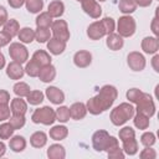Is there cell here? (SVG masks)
<instances>
[{
    "instance_id": "6da1fadb",
    "label": "cell",
    "mask_w": 159,
    "mask_h": 159,
    "mask_svg": "<svg viewBox=\"0 0 159 159\" xmlns=\"http://www.w3.org/2000/svg\"><path fill=\"white\" fill-rule=\"evenodd\" d=\"M117 96H118V91L114 86L104 84L94 97H91L87 101L86 103L87 112H89L93 116H98L103 113L104 111L109 109L113 106L114 101L117 99Z\"/></svg>"
},
{
    "instance_id": "7a4b0ae2",
    "label": "cell",
    "mask_w": 159,
    "mask_h": 159,
    "mask_svg": "<svg viewBox=\"0 0 159 159\" xmlns=\"http://www.w3.org/2000/svg\"><path fill=\"white\" fill-rule=\"evenodd\" d=\"M135 113V109L133 107V104L130 103H127V102H123L120 103L119 106L114 107L112 111H111V114H109V119L112 122L113 125H123L125 124L129 119L133 118Z\"/></svg>"
},
{
    "instance_id": "3957f363",
    "label": "cell",
    "mask_w": 159,
    "mask_h": 159,
    "mask_svg": "<svg viewBox=\"0 0 159 159\" xmlns=\"http://www.w3.org/2000/svg\"><path fill=\"white\" fill-rule=\"evenodd\" d=\"M31 120L36 124L51 125L56 120V112L53 108H51L48 106H43V107L34 111V113L31 116Z\"/></svg>"
},
{
    "instance_id": "277c9868",
    "label": "cell",
    "mask_w": 159,
    "mask_h": 159,
    "mask_svg": "<svg viewBox=\"0 0 159 159\" xmlns=\"http://www.w3.org/2000/svg\"><path fill=\"white\" fill-rule=\"evenodd\" d=\"M137 30L135 20L129 15H123L118 19L117 22V32L122 37H130L134 35Z\"/></svg>"
},
{
    "instance_id": "5b68a950",
    "label": "cell",
    "mask_w": 159,
    "mask_h": 159,
    "mask_svg": "<svg viewBox=\"0 0 159 159\" xmlns=\"http://www.w3.org/2000/svg\"><path fill=\"white\" fill-rule=\"evenodd\" d=\"M135 104H137V107L134 109L137 113H142V114L147 116L148 118H152L155 114V103L150 94L143 92V96Z\"/></svg>"
},
{
    "instance_id": "8992f818",
    "label": "cell",
    "mask_w": 159,
    "mask_h": 159,
    "mask_svg": "<svg viewBox=\"0 0 159 159\" xmlns=\"http://www.w3.org/2000/svg\"><path fill=\"white\" fill-rule=\"evenodd\" d=\"M9 55L12 61L19 63H25L29 60V51L21 42H12L9 46Z\"/></svg>"
},
{
    "instance_id": "52a82bcc",
    "label": "cell",
    "mask_w": 159,
    "mask_h": 159,
    "mask_svg": "<svg viewBox=\"0 0 159 159\" xmlns=\"http://www.w3.org/2000/svg\"><path fill=\"white\" fill-rule=\"evenodd\" d=\"M50 29H51V34L53 35L55 39L61 40L63 42H67L70 40L71 34H70V30H68V25L65 20L60 19V20L53 21Z\"/></svg>"
},
{
    "instance_id": "ba28073f",
    "label": "cell",
    "mask_w": 159,
    "mask_h": 159,
    "mask_svg": "<svg viewBox=\"0 0 159 159\" xmlns=\"http://www.w3.org/2000/svg\"><path fill=\"white\" fill-rule=\"evenodd\" d=\"M127 63L129 66V68L134 72H140L145 68V65H147V61H145V57L138 52V51H132L128 53L127 56Z\"/></svg>"
},
{
    "instance_id": "9c48e42d",
    "label": "cell",
    "mask_w": 159,
    "mask_h": 159,
    "mask_svg": "<svg viewBox=\"0 0 159 159\" xmlns=\"http://www.w3.org/2000/svg\"><path fill=\"white\" fill-rule=\"evenodd\" d=\"M81 6L82 10L92 19H98L102 15V7L97 0H82Z\"/></svg>"
},
{
    "instance_id": "30bf717a",
    "label": "cell",
    "mask_w": 159,
    "mask_h": 159,
    "mask_svg": "<svg viewBox=\"0 0 159 159\" xmlns=\"http://www.w3.org/2000/svg\"><path fill=\"white\" fill-rule=\"evenodd\" d=\"M109 138V133L104 129H99L97 132L93 133L92 135V145H93V149L97 150V152H103L104 150V147L107 144V140Z\"/></svg>"
},
{
    "instance_id": "8fae6325",
    "label": "cell",
    "mask_w": 159,
    "mask_h": 159,
    "mask_svg": "<svg viewBox=\"0 0 159 159\" xmlns=\"http://www.w3.org/2000/svg\"><path fill=\"white\" fill-rule=\"evenodd\" d=\"M73 63L78 68H86L92 63V53L87 50H80L73 55Z\"/></svg>"
},
{
    "instance_id": "7c38bea8",
    "label": "cell",
    "mask_w": 159,
    "mask_h": 159,
    "mask_svg": "<svg viewBox=\"0 0 159 159\" xmlns=\"http://www.w3.org/2000/svg\"><path fill=\"white\" fill-rule=\"evenodd\" d=\"M45 96L47 97V99L53 103V104H62L63 101H65V93L62 92V89H60L58 87H55V86H50L46 88V92H45Z\"/></svg>"
},
{
    "instance_id": "4fadbf2b",
    "label": "cell",
    "mask_w": 159,
    "mask_h": 159,
    "mask_svg": "<svg viewBox=\"0 0 159 159\" xmlns=\"http://www.w3.org/2000/svg\"><path fill=\"white\" fill-rule=\"evenodd\" d=\"M142 50L148 55H155L159 50V40L155 36H147L142 40Z\"/></svg>"
},
{
    "instance_id": "5bb4252c",
    "label": "cell",
    "mask_w": 159,
    "mask_h": 159,
    "mask_svg": "<svg viewBox=\"0 0 159 159\" xmlns=\"http://www.w3.org/2000/svg\"><path fill=\"white\" fill-rule=\"evenodd\" d=\"M25 75V70L22 67L21 63L19 62H15V61H11L7 66H6V76L10 78V80H21Z\"/></svg>"
},
{
    "instance_id": "9a60e30c",
    "label": "cell",
    "mask_w": 159,
    "mask_h": 159,
    "mask_svg": "<svg viewBox=\"0 0 159 159\" xmlns=\"http://www.w3.org/2000/svg\"><path fill=\"white\" fill-rule=\"evenodd\" d=\"M87 36L93 41L104 37L106 36V31H104V29L102 26V22L101 21H94V22L89 24V26L87 27Z\"/></svg>"
},
{
    "instance_id": "2e32d148",
    "label": "cell",
    "mask_w": 159,
    "mask_h": 159,
    "mask_svg": "<svg viewBox=\"0 0 159 159\" xmlns=\"http://www.w3.org/2000/svg\"><path fill=\"white\" fill-rule=\"evenodd\" d=\"M10 109H11V114H15V116H25L26 112H27V103L21 97H16V98L11 99Z\"/></svg>"
},
{
    "instance_id": "e0dca14e",
    "label": "cell",
    "mask_w": 159,
    "mask_h": 159,
    "mask_svg": "<svg viewBox=\"0 0 159 159\" xmlns=\"http://www.w3.org/2000/svg\"><path fill=\"white\" fill-rule=\"evenodd\" d=\"M87 114V108H86V104L83 102H76L73 104H71L70 107V116L72 119L75 120H80V119H83Z\"/></svg>"
},
{
    "instance_id": "ac0fdd59",
    "label": "cell",
    "mask_w": 159,
    "mask_h": 159,
    "mask_svg": "<svg viewBox=\"0 0 159 159\" xmlns=\"http://www.w3.org/2000/svg\"><path fill=\"white\" fill-rule=\"evenodd\" d=\"M106 45H107V47H108L109 50H112V51H118V50H120V48L123 47L124 40H123V37H122L120 35L112 32V34L107 35Z\"/></svg>"
},
{
    "instance_id": "d6986e66",
    "label": "cell",
    "mask_w": 159,
    "mask_h": 159,
    "mask_svg": "<svg viewBox=\"0 0 159 159\" xmlns=\"http://www.w3.org/2000/svg\"><path fill=\"white\" fill-rule=\"evenodd\" d=\"M37 77H39L43 83H50V82H52V81L56 78V67L52 66V65H47V66L41 67L40 73H39Z\"/></svg>"
},
{
    "instance_id": "ffe728a7",
    "label": "cell",
    "mask_w": 159,
    "mask_h": 159,
    "mask_svg": "<svg viewBox=\"0 0 159 159\" xmlns=\"http://www.w3.org/2000/svg\"><path fill=\"white\" fill-rule=\"evenodd\" d=\"M47 50H48L50 53H52V55H55V56L61 55V53H63V51L66 50V42L52 37V39H50V40L47 41Z\"/></svg>"
},
{
    "instance_id": "44dd1931",
    "label": "cell",
    "mask_w": 159,
    "mask_h": 159,
    "mask_svg": "<svg viewBox=\"0 0 159 159\" xmlns=\"http://www.w3.org/2000/svg\"><path fill=\"white\" fill-rule=\"evenodd\" d=\"M47 12L52 16V19H57L61 17L65 12V4L61 0H53L48 4L47 7Z\"/></svg>"
},
{
    "instance_id": "7402d4cb",
    "label": "cell",
    "mask_w": 159,
    "mask_h": 159,
    "mask_svg": "<svg viewBox=\"0 0 159 159\" xmlns=\"http://www.w3.org/2000/svg\"><path fill=\"white\" fill-rule=\"evenodd\" d=\"M46 143H47V134L42 130H37V132L32 133L30 137V144L34 148H37V149L43 148L46 145Z\"/></svg>"
},
{
    "instance_id": "603a6c76",
    "label": "cell",
    "mask_w": 159,
    "mask_h": 159,
    "mask_svg": "<svg viewBox=\"0 0 159 159\" xmlns=\"http://www.w3.org/2000/svg\"><path fill=\"white\" fill-rule=\"evenodd\" d=\"M31 60H34L40 67H43V66H47V65H51V56L47 51L45 50H37L34 52Z\"/></svg>"
},
{
    "instance_id": "cb8c5ba5",
    "label": "cell",
    "mask_w": 159,
    "mask_h": 159,
    "mask_svg": "<svg viewBox=\"0 0 159 159\" xmlns=\"http://www.w3.org/2000/svg\"><path fill=\"white\" fill-rule=\"evenodd\" d=\"M48 135L53 140H63L68 135V129L66 125H53L50 129Z\"/></svg>"
},
{
    "instance_id": "d4e9b609",
    "label": "cell",
    "mask_w": 159,
    "mask_h": 159,
    "mask_svg": "<svg viewBox=\"0 0 159 159\" xmlns=\"http://www.w3.org/2000/svg\"><path fill=\"white\" fill-rule=\"evenodd\" d=\"M9 147L12 152L20 153L26 148V139L22 135H12L9 142Z\"/></svg>"
},
{
    "instance_id": "484cf974",
    "label": "cell",
    "mask_w": 159,
    "mask_h": 159,
    "mask_svg": "<svg viewBox=\"0 0 159 159\" xmlns=\"http://www.w3.org/2000/svg\"><path fill=\"white\" fill-rule=\"evenodd\" d=\"M47 157L50 159H65L66 150L61 144H51L47 149Z\"/></svg>"
},
{
    "instance_id": "4316f807",
    "label": "cell",
    "mask_w": 159,
    "mask_h": 159,
    "mask_svg": "<svg viewBox=\"0 0 159 159\" xmlns=\"http://www.w3.org/2000/svg\"><path fill=\"white\" fill-rule=\"evenodd\" d=\"M2 31L6 32L11 39L15 37V36H17V34H19V31H20V24H19V21L15 20V19L7 20V21L5 22V25H4V30H2Z\"/></svg>"
},
{
    "instance_id": "83f0119b",
    "label": "cell",
    "mask_w": 159,
    "mask_h": 159,
    "mask_svg": "<svg viewBox=\"0 0 159 159\" xmlns=\"http://www.w3.org/2000/svg\"><path fill=\"white\" fill-rule=\"evenodd\" d=\"M17 37L21 43H31L35 40V31L31 27H22L20 29Z\"/></svg>"
},
{
    "instance_id": "f1b7e54d",
    "label": "cell",
    "mask_w": 159,
    "mask_h": 159,
    "mask_svg": "<svg viewBox=\"0 0 159 159\" xmlns=\"http://www.w3.org/2000/svg\"><path fill=\"white\" fill-rule=\"evenodd\" d=\"M122 143H123L122 149H123L124 154L132 157V155H135L138 153V142H137L135 138H130V139L123 140Z\"/></svg>"
},
{
    "instance_id": "f546056e",
    "label": "cell",
    "mask_w": 159,
    "mask_h": 159,
    "mask_svg": "<svg viewBox=\"0 0 159 159\" xmlns=\"http://www.w3.org/2000/svg\"><path fill=\"white\" fill-rule=\"evenodd\" d=\"M45 98V93L39 91V89H34V91H30L29 94L26 96V99H27V103L31 104V106H39L42 103Z\"/></svg>"
},
{
    "instance_id": "4dcf8cb0",
    "label": "cell",
    "mask_w": 159,
    "mask_h": 159,
    "mask_svg": "<svg viewBox=\"0 0 159 159\" xmlns=\"http://www.w3.org/2000/svg\"><path fill=\"white\" fill-rule=\"evenodd\" d=\"M149 119H150V118H148L147 116H144V114H142V113H135V114L133 116V123H134V125H135L138 129H140V130L148 129L149 123H150Z\"/></svg>"
},
{
    "instance_id": "1f68e13d",
    "label": "cell",
    "mask_w": 159,
    "mask_h": 159,
    "mask_svg": "<svg viewBox=\"0 0 159 159\" xmlns=\"http://www.w3.org/2000/svg\"><path fill=\"white\" fill-rule=\"evenodd\" d=\"M118 9L122 14L124 15H129L132 12L135 11L137 9V4L134 0H119V4H118Z\"/></svg>"
},
{
    "instance_id": "d6a6232c",
    "label": "cell",
    "mask_w": 159,
    "mask_h": 159,
    "mask_svg": "<svg viewBox=\"0 0 159 159\" xmlns=\"http://www.w3.org/2000/svg\"><path fill=\"white\" fill-rule=\"evenodd\" d=\"M35 22H36L37 27H48L50 29L53 21H52V16L46 11V12H39Z\"/></svg>"
},
{
    "instance_id": "836d02e7",
    "label": "cell",
    "mask_w": 159,
    "mask_h": 159,
    "mask_svg": "<svg viewBox=\"0 0 159 159\" xmlns=\"http://www.w3.org/2000/svg\"><path fill=\"white\" fill-rule=\"evenodd\" d=\"M51 39V30L48 27H37L35 31V40L39 43H45Z\"/></svg>"
},
{
    "instance_id": "e575fe53",
    "label": "cell",
    "mask_w": 159,
    "mask_h": 159,
    "mask_svg": "<svg viewBox=\"0 0 159 159\" xmlns=\"http://www.w3.org/2000/svg\"><path fill=\"white\" fill-rule=\"evenodd\" d=\"M12 89H14V93H15L17 97H21V98L26 97V96L29 94V92L31 91L30 86H29L26 82H22V81L16 82V83L14 84Z\"/></svg>"
},
{
    "instance_id": "d590c367",
    "label": "cell",
    "mask_w": 159,
    "mask_h": 159,
    "mask_svg": "<svg viewBox=\"0 0 159 159\" xmlns=\"http://www.w3.org/2000/svg\"><path fill=\"white\" fill-rule=\"evenodd\" d=\"M26 10L31 14H39L43 9V0H26L25 1Z\"/></svg>"
},
{
    "instance_id": "8d00e7d4",
    "label": "cell",
    "mask_w": 159,
    "mask_h": 159,
    "mask_svg": "<svg viewBox=\"0 0 159 159\" xmlns=\"http://www.w3.org/2000/svg\"><path fill=\"white\" fill-rule=\"evenodd\" d=\"M55 112H56V120H58L61 123H66L71 118V116H70V108L66 107V106H60Z\"/></svg>"
},
{
    "instance_id": "74e56055",
    "label": "cell",
    "mask_w": 159,
    "mask_h": 159,
    "mask_svg": "<svg viewBox=\"0 0 159 159\" xmlns=\"http://www.w3.org/2000/svg\"><path fill=\"white\" fill-rule=\"evenodd\" d=\"M25 73L30 77H37L39 73H40V70L41 67L34 61V60H30L29 62H26V66H25Z\"/></svg>"
},
{
    "instance_id": "f35d334b",
    "label": "cell",
    "mask_w": 159,
    "mask_h": 159,
    "mask_svg": "<svg viewBox=\"0 0 159 159\" xmlns=\"http://www.w3.org/2000/svg\"><path fill=\"white\" fill-rule=\"evenodd\" d=\"M9 123L14 128V130H16V129H21L25 125L26 119H25V116H15V114H12L9 118Z\"/></svg>"
},
{
    "instance_id": "ab89813d",
    "label": "cell",
    "mask_w": 159,
    "mask_h": 159,
    "mask_svg": "<svg viewBox=\"0 0 159 159\" xmlns=\"http://www.w3.org/2000/svg\"><path fill=\"white\" fill-rule=\"evenodd\" d=\"M155 142H157V138L153 132H144L140 137V143L144 147H153L155 144Z\"/></svg>"
},
{
    "instance_id": "60d3db41",
    "label": "cell",
    "mask_w": 159,
    "mask_h": 159,
    "mask_svg": "<svg viewBox=\"0 0 159 159\" xmlns=\"http://www.w3.org/2000/svg\"><path fill=\"white\" fill-rule=\"evenodd\" d=\"M14 135V128L10 125V123H2L0 124V139H10Z\"/></svg>"
},
{
    "instance_id": "b9f144b4",
    "label": "cell",
    "mask_w": 159,
    "mask_h": 159,
    "mask_svg": "<svg viewBox=\"0 0 159 159\" xmlns=\"http://www.w3.org/2000/svg\"><path fill=\"white\" fill-rule=\"evenodd\" d=\"M125 96H127V99H128L130 103H134V104H135V103L140 99V97L143 96V92H142L140 89H138V88H130V89L127 91Z\"/></svg>"
},
{
    "instance_id": "7bdbcfd3",
    "label": "cell",
    "mask_w": 159,
    "mask_h": 159,
    "mask_svg": "<svg viewBox=\"0 0 159 159\" xmlns=\"http://www.w3.org/2000/svg\"><path fill=\"white\" fill-rule=\"evenodd\" d=\"M101 22H102V26L106 31V35H109L116 30V24H114V20L112 17H103L101 20Z\"/></svg>"
},
{
    "instance_id": "ee69618b",
    "label": "cell",
    "mask_w": 159,
    "mask_h": 159,
    "mask_svg": "<svg viewBox=\"0 0 159 159\" xmlns=\"http://www.w3.org/2000/svg\"><path fill=\"white\" fill-rule=\"evenodd\" d=\"M130 138H135L134 129L132 127H123L119 130V139L123 142V140H127V139H130Z\"/></svg>"
},
{
    "instance_id": "f6af8a7d",
    "label": "cell",
    "mask_w": 159,
    "mask_h": 159,
    "mask_svg": "<svg viewBox=\"0 0 159 159\" xmlns=\"http://www.w3.org/2000/svg\"><path fill=\"white\" fill-rule=\"evenodd\" d=\"M107 155H108V158H111V159H123V158L125 157L123 149H122L119 145L116 147V148H113V149H111L109 152H107Z\"/></svg>"
},
{
    "instance_id": "bcb514c9",
    "label": "cell",
    "mask_w": 159,
    "mask_h": 159,
    "mask_svg": "<svg viewBox=\"0 0 159 159\" xmlns=\"http://www.w3.org/2000/svg\"><path fill=\"white\" fill-rule=\"evenodd\" d=\"M139 157L142 159H155L157 158V152L155 149H153L152 147H145L140 153Z\"/></svg>"
},
{
    "instance_id": "7dc6e473",
    "label": "cell",
    "mask_w": 159,
    "mask_h": 159,
    "mask_svg": "<svg viewBox=\"0 0 159 159\" xmlns=\"http://www.w3.org/2000/svg\"><path fill=\"white\" fill-rule=\"evenodd\" d=\"M11 116V109L9 104H0V122L7 120Z\"/></svg>"
},
{
    "instance_id": "c3c4849f",
    "label": "cell",
    "mask_w": 159,
    "mask_h": 159,
    "mask_svg": "<svg viewBox=\"0 0 159 159\" xmlns=\"http://www.w3.org/2000/svg\"><path fill=\"white\" fill-rule=\"evenodd\" d=\"M118 145H119L118 139H117L116 137L109 135V138H108V140H107V144H106V147H104V152H109L111 149H113V148H116V147H118Z\"/></svg>"
},
{
    "instance_id": "681fc988",
    "label": "cell",
    "mask_w": 159,
    "mask_h": 159,
    "mask_svg": "<svg viewBox=\"0 0 159 159\" xmlns=\"http://www.w3.org/2000/svg\"><path fill=\"white\" fill-rule=\"evenodd\" d=\"M10 99V93L6 89H0V104H9Z\"/></svg>"
},
{
    "instance_id": "f907efd6",
    "label": "cell",
    "mask_w": 159,
    "mask_h": 159,
    "mask_svg": "<svg viewBox=\"0 0 159 159\" xmlns=\"http://www.w3.org/2000/svg\"><path fill=\"white\" fill-rule=\"evenodd\" d=\"M10 41H11V37L6 32L0 31V48L4 47V46H6V45H9Z\"/></svg>"
},
{
    "instance_id": "816d5d0a",
    "label": "cell",
    "mask_w": 159,
    "mask_h": 159,
    "mask_svg": "<svg viewBox=\"0 0 159 159\" xmlns=\"http://www.w3.org/2000/svg\"><path fill=\"white\" fill-rule=\"evenodd\" d=\"M7 20H9V17H7V11H6V9H5L4 6L0 5V26H4Z\"/></svg>"
},
{
    "instance_id": "f5cc1de1",
    "label": "cell",
    "mask_w": 159,
    "mask_h": 159,
    "mask_svg": "<svg viewBox=\"0 0 159 159\" xmlns=\"http://www.w3.org/2000/svg\"><path fill=\"white\" fill-rule=\"evenodd\" d=\"M25 1H26V0H7L9 5H10L12 9H20L22 5H25Z\"/></svg>"
},
{
    "instance_id": "db71d44e",
    "label": "cell",
    "mask_w": 159,
    "mask_h": 159,
    "mask_svg": "<svg viewBox=\"0 0 159 159\" xmlns=\"http://www.w3.org/2000/svg\"><path fill=\"white\" fill-rule=\"evenodd\" d=\"M150 27H152V31L155 35V37H158V35H159V25H158V17L157 16L153 19V21L150 24Z\"/></svg>"
},
{
    "instance_id": "11a10c76",
    "label": "cell",
    "mask_w": 159,
    "mask_h": 159,
    "mask_svg": "<svg viewBox=\"0 0 159 159\" xmlns=\"http://www.w3.org/2000/svg\"><path fill=\"white\" fill-rule=\"evenodd\" d=\"M152 66L155 72H159V55H154V57L152 58Z\"/></svg>"
},
{
    "instance_id": "9f6ffc18",
    "label": "cell",
    "mask_w": 159,
    "mask_h": 159,
    "mask_svg": "<svg viewBox=\"0 0 159 159\" xmlns=\"http://www.w3.org/2000/svg\"><path fill=\"white\" fill-rule=\"evenodd\" d=\"M137 6H140V7H148L152 5L153 0H134Z\"/></svg>"
},
{
    "instance_id": "6f0895ef",
    "label": "cell",
    "mask_w": 159,
    "mask_h": 159,
    "mask_svg": "<svg viewBox=\"0 0 159 159\" xmlns=\"http://www.w3.org/2000/svg\"><path fill=\"white\" fill-rule=\"evenodd\" d=\"M5 153H6V145H5L4 142H0V158L4 157Z\"/></svg>"
},
{
    "instance_id": "680465c9",
    "label": "cell",
    "mask_w": 159,
    "mask_h": 159,
    "mask_svg": "<svg viewBox=\"0 0 159 159\" xmlns=\"http://www.w3.org/2000/svg\"><path fill=\"white\" fill-rule=\"evenodd\" d=\"M6 65V61H5V56L2 55V52L0 51V70H2Z\"/></svg>"
},
{
    "instance_id": "91938a15",
    "label": "cell",
    "mask_w": 159,
    "mask_h": 159,
    "mask_svg": "<svg viewBox=\"0 0 159 159\" xmlns=\"http://www.w3.org/2000/svg\"><path fill=\"white\" fill-rule=\"evenodd\" d=\"M97 1H106V0H97Z\"/></svg>"
},
{
    "instance_id": "94428289",
    "label": "cell",
    "mask_w": 159,
    "mask_h": 159,
    "mask_svg": "<svg viewBox=\"0 0 159 159\" xmlns=\"http://www.w3.org/2000/svg\"><path fill=\"white\" fill-rule=\"evenodd\" d=\"M77 1H80V2H81V1H82V0H77Z\"/></svg>"
}]
</instances>
